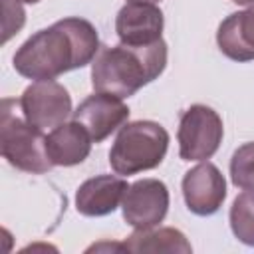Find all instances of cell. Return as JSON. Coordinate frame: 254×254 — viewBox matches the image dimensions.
<instances>
[{"label":"cell","mask_w":254,"mask_h":254,"mask_svg":"<svg viewBox=\"0 0 254 254\" xmlns=\"http://www.w3.org/2000/svg\"><path fill=\"white\" fill-rule=\"evenodd\" d=\"M97 52L99 36L95 26L69 16L30 36L16 50L12 62L22 77L44 81L91 64Z\"/></svg>","instance_id":"cell-1"},{"label":"cell","mask_w":254,"mask_h":254,"mask_svg":"<svg viewBox=\"0 0 254 254\" xmlns=\"http://www.w3.org/2000/svg\"><path fill=\"white\" fill-rule=\"evenodd\" d=\"M167 67V44L161 38L149 46H113L97 52L91 62V85L97 93L131 97L157 79Z\"/></svg>","instance_id":"cell-2"},{"label":"cell","mask_w":254,"mask_h":254,"mask_svg":"<svg viewBox=\"0 0 254 254\" xmlns=\"http://www.w3.org/2000/svg\"><path fill=\"white\" fill-rule=\"evenodd\" d=\"M169 149L167 129L149 119L125 123L109 151V165L115 175L131 177L159 167Z\"/></svg>","instance_id":"cell-3"},{"label":"cell","mask_w":254,"mask_h":254,"mask_svg":"<svg viewBox=\"0 0 254 254\" xmlns=\"http://www.w3.org/2000/svg\"><path fill=\"white\" fill-rule=\"evenodd\" d=\"M14 99H2L0 111V151L2 157L18 171L44 175L54 163L46 149V135L12 111Z\"/></svg>","instance_id":"cell-4"},{"label":"cell","mask_w":254,"mask_h":254,"mask_svg":"<svg viewBox=\"0 0 254 254\" xmlns=\"http://www.w3.org/2000/svg\"><path fill=\"white\" fill-rule=\"evenodd\" d=\"M224 137V125L220 115L202 103L190 105L183 111L179 121V155L183 161H206L210 159Z\"/></svg>","instance_id":"cell-5"},{"label":"cell","mask_w":254,"mask_h":254,"mask_svg":"<svg viewBox=\"0 0 254 254\" xmlns=\"http://www.w3.org/2000/svg\"><path fill=\"white\" fill-rule=\"evenodd\" d=\"M18 105L24 119L42 131L65 123V119L73 113L67 89L54 79L34 81L32 85H28Z\"/></svg>","instance_id":"cell-6"},{"label":"cell","mask_w":254,"mask_h":254,"mask_svg":"<svg viewBox=\"0 0 254 254\" xmlns=\"http://www.w3.org/2000/svg\"><path fill=\"white\" fill-rule=\"evenodd\" d=\"M169 189L159 179H139L127 187L121 210L123 218L135 230L159 226L169 210Z\"/></svg>","instance_id":"cell-7"},{"label":"cell","mask_w":254,"mask_h":254,"mask_svg":"<svg viewBox=\"0 0 254 254\" xmlns=\"http://www.w3.org/2000/svg\"><path fill=\"white\" fill-rule=\"evenodd\" d=\"M183 198L196 216H210L220 210L226 198V181L216 165L204 161L183 177Z\"/></svg>","instance_id":"cell-8"},{"label":"cell","mask_w":254,"mask_h":254,"mask_svg":"<svg viewBox=\"0 0 254 254\" xmlns=\"http://www.w3.org/2000/svg\"><path fill=\"white\" fill-rule=\"evenodd\" d=\"M73 121L81 123L93 143H101L113 131L121 129L129 119V107L123 103L121 97L107 95V93H93L85 97L77 109L71 113Z\"/></svg>","instance_id":"cell-9"},{"label":"cell","mask_w":254,"mask_h":254,"mask_svg":"<svg viewBox=\"0 0 254 254\" xmlns=\"http://www.w3.org/2000/svg\"><path fill=\"white\" fill-rule=\"evenodd\" d=\"M165 18L161 8L149 2H127L115 18V32L125 46H149L161 40Z\"/></svg>","instance_id":"cell-10"},{"label":"cell","mask_w":254,"mask_h":254,"mask_svg":"<svg viewBox=\"0 0 254 254\" xmlns=\"http://www.w3.org/2000/svg\"><path fill=\"white\" fill-rule=\"evenodd\" d=\"M127 183L115 175H97L83 181L75 192V208L83 216H107L121 206Z\"/></svg>","instance_id":"cell-11"},{"label":"cell","mask_w":254,"mask_h":254,"mask_svg":"<svg viewBox=\"0 0 254 254\" xmlns=\"http://www.w3.org/2000/svg\"><path fill=\"white\" fill-rule=\"evenodd\" d=\"M91 137L77 121H65L46 135V149L56 167H73L87 159L91 151Z\"/></svg>","instance_id":"cell-12"},{"label":"cell","mask_w":254,"mask_h":254,"mask_svg":"<svg viewBox=\"0 0 254 254\" xmlns=\"http://www.w3.org/2000/svg\"><path fill=\"white\" fill-rule=\"evenodd\" d=\"M220 52L232 62L254 60V6L226 16L216 32Z\"/></svg>","instance_id":"cell-13"},{"label":"cell","mask_w":254,"mask_h":254,"mask_svg":"<svg viewBox=\"0 0 254 254\" xmlns=\"http://www.w3.org/2000/svg\"><path fill=\"white\" fill-rule=\"evenodd\" d=\"M127 252H153V254H190L192 246L187 236L171 226L135 230L125 242Z\"/></svg>","instance_id":"cell-14"},{"label":"cell","mask_w":254,"mask_h":254,"mask_svg":"<svg viewBox=\"0 0 254 254\" xmlns=\"http://www.w3.org/2000/svg\"><path fill=\"white\" fill-rule=\"evenodd\" d=\"M232 234L246 246H254V190L240 192L228 212Z\"/></svg>","instance_id":"cell-15"},{"label":"cell","mask_w":254,"mask_h":254,"mask_svg":"<svg viewBox=\"0 0 254 254\" xmlns=\"http://www.w3.org/2000/svg\"><path fill=\"white\" fill-rule=\"evenodd\" d=\"M230 181L242 190H254V141L240 145L232 153Z\"/></svg>","instance_id":"cell-16"},{"label":"cell","mask_w":254,"mask_h":254,"mask_svg":"<svg viewBox=\"0 0 254 254\" xmlns=\"http://www.w3.org/2000/svg\"><path fill=\"white\" fill-rule=\"evenodd\" d=\"M2 8H4V36H2V42L6 44L24 26L26 12H24V8L18 0H2Z\"/></svg>","instance_id":"cell-17"},{"label":"cell","mask_w":254,"mask_h":254,"mask_svg":"<svg viewBox=\"0 0 254 254\" xmlns=\"http://www.w3.org/2000/svg\"><path fill=\"white\" fill-rule=\"evenodd\" d=\"M238 6H254V0H232Z\"/></svg>","instance_id":"cell-18"},{"label":"cell","mask_w":254,"mask_h":254,"mask_svg":"<svg viewBox=\"0 0 254 254\" xmlns=\"http://www.w3.org/2000/svg\"><path fill=\"white\" fill-rule=\"evenodd\" d=\"M127 2H149V4H157L161 0H127Z\"/></svg>","instance_id":"cell-19"},{"label":"cell","mask_w":254,"mask_h":254,"mask_svg":"<svg viewBox=\"0 0 254 254\" xmlns=\"http://www.w3.org/2000/svg\"><path fill=\"white\" fill-rule=\"evenodd\" d=\"M18 2H24V4H38L40 0H18Z\"/></svg>","instance_id":"cell-20"}]
</instances>
